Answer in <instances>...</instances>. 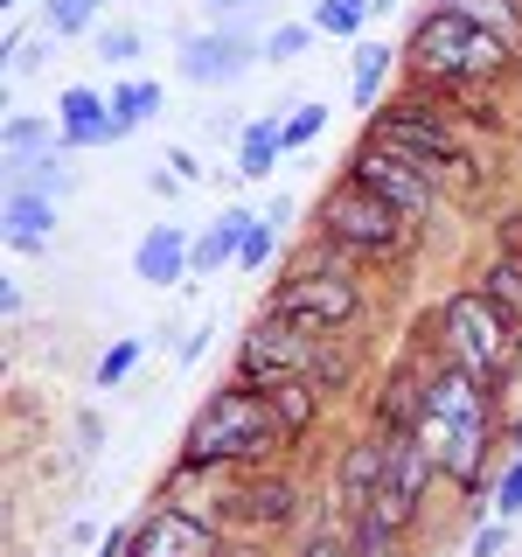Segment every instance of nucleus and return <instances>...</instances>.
<instances>
[{"label": "nucleus", "instance_id": "f257e3e1", "mask_svg": "<svg viewBox=\"0 0 522 557\" xmlns=\"http://www.w3.org/2000/svg\"><path fill=\"white\" fill-rule=\"evenodd\" d=\"M418 440L432 446L439 474L467 502L487 495V446H495V391L467 376L460 362H432L425 370V411H418Z\"/></svg>", "mask_w": 522, "mask_h": 557}, {"label": "nucleus", "instance_id": "f03ea898", "mask_svg": "<svg viewBox=\"0 0 522 557\" xmlns=\"http://www.w3.org/2000/svg\"><path fill=\"white\" fill-rule=\"evenodd\" d=\"M278 446H293V432L278 425L272 397L258 391V383L237 376V383H223V391L196 411L182 474H209V467H265Z\"/></svg>", "mask_w": 522, "mask_h": 557}, {"label": "nucleus", "instance_id": "7ed1b4c3", "mask_svg": "<svg viewBox=\"0 0 522 557\" xmlns=\"http://www.w3.org/2000/svg\"><path fill=\"white\" fill-rule=\"evenodd\" d=\"M405 57L418 70V84L439 91V84H509L522 49H509L501 35H487L474 22H460V14L425 8L418 28H411V42H405Z\"/></svg>", "mask_w": 522, "mask_h": 557}, {"label": "nucleus", "instance_id": "20e7f679", "mask_svg": "<svg viewBox=\"0 0 522 557\" xmlns=\"http://www.w3.org/2000/svg\"><path fill=\"white\" fill-rule=\"evenodd\" d=\"M237 376L244 383H278V376H313L321 391H341L348 383V356L327 348L321 327H300L286 313H258L251 335L237 348Z\"/></svg>", "mask_w": 522, "mask_h": 557}, {"label": "nucleus", "instance_id": "39448f33", "mask_svg": "<svg viewBox=\"0 0 522 557\" xmlns=\"http://www.w3.org/2000/svg\"><path fill=\"white\" fill-rule=\"evenodd\" d=\"M362 139H376V147H390V153H405V161H418L439 188H446V182H460V188H474V182H481V161L460 147V133H452V119H446V112H425V91L383 104Z\"/></svg>", "mask_w": 522, "mask_h": 557}, {"label": "nucleus", "instance_id": "423d86ee", "mask_svg": "<svg viewBox=\"0 0 522 557\" xmlns=\"http://www.w3.org/2000/svg\"><path fill=\"white\" fill-rule=\"evenodd\" d=\"M439 356L460 362V370L481 376V383H501L515 370V356H522V327L487 300L481 286H467V293H452L439 307Z\"/></svg>", "mask_w": 522, "mask_h": 557}, {"label": "nucleus", "instance_id": "0eeeda50", "mask_svg": "<svg viewBox=\"0 0 522 557\" xmlns=\"http://www.w3.org/2000/svg\"><path fill=\"white\" fill-rule=\"evenodd\" d=\"M321 237L335 244V251H356V258H405L418 223L405 216L397 202H383L370 182H356V174H341L335 188L321 196Z\"/></svg>", "mask_w": 522, "mask_h": 557}, {"label": "nucleus", "instance_id": "6e6552de", "mask_svg": "<svg viewBox=\"0 0 522 557\" xmlns=\"http://www.w3.org/2000/svg\"><path fill=\"white\" fill-rule=\"evenodd\" d=\"M265 313H286V321H300V327L335 335V327H348L362 313V293H356V278H348L341 265H327V258L313 251V258H300V265L272 286Z\"/></svg>", "mask_w": 522, "mask_h": 557}, {"label": "nucleus", "instance_id": "1a4fd4ad", "mask_svg": "<svg viewBox=\"0 0 522 557\" xmlns=\"http://www.w3.org/2000/svg\"><path fill=\"white\" fill-rule=\"evenodd\" d=\"M348 174H356V182H370L383 202H397V209H405V216L418 223V231H425V223H432V209H439V182H432V174L418 168V161H405V153L376 147V139H362V147H356Z\"/></svg>", "mask_w": 522, "mask_h": 557}, {"label": "nucleus", "instance_id": "9d476101", "mask_svg": "<svg viewBox=\"0 0 522 557\" xmlns=\"http://www.w3.org/2000/svg\"><path fill=\"white\" fill-rule=\"evenodd\" d=\"M126 557H223V544H216V522H196L188 509H153L147 522H133Z\"/></svg>", "mask_w": 522, "mask_h": 557}, {"label": "nucleus", "instance_id": "9b49d317", "mask_svg": "<svg viewBox=\"0 0 522 557\" xmlns=\"http://www.w3.org/2000/svg\"><path fill=\"white\" fill-rule=\"evenodd\" d=\"M265 49L237 28H216V35H182V77L188 84H237Z\"/></svg>", "mask_w": 522, "mask_h": 557}, {"label": "nucleus", "instance_id": "f8f14e48", "mask_svg": "<svg viewBox=\"0 0 522 557\" xmlns=\"http://www.w3.org/2000/svg\"><path fill=\"white\" fill-rule=\"evenodd\" d=\"M376 432H383V487L418 509L432 495V481H439V460H432V446L418 432H390V425H376Z\"/></svg>", "mask_w": 522, "mask_h": 557}, {"label": "nucleus", "instance_id": "ddd939ff", "mask_svg": "<svg viewBox=\"0 0 522 557\" xmlns=\"http://www.w3.org/2000/svg\"><path fill=\"white\" fill-rule=\"evenodd\" d=\"M223 509L244 516L251 530H286V522L300 516V495H293V481H278V474H251L237 495H223Z\"/></svg>", "mask_w": 522, "mask_h": 557}, {"label": "nucleus", "instance_id": "4468645a", "mask_svg": "<svg viewBox=\"0 0 522 557\" xmlns=\"http://www.w3.org/2000/svg\"><path fill=\"white\" fill-rule=\"evenodd\" d=\"M57 112H63V147H112V139H119L112 98H98L91 84H70Z\"/></svg>", "mask_w": 522, "mask_h": 557}, {"label": "nucleus", "instance_id": "2eb2a0df", "mask_svg": "<svg viewBox=\"0 0 522 557\" xmlns=\"http://www.w3.org/2000/svg\"><path fill=\"white\" fill-rule=\"evenodd\" d=\"M376 487H383V432H362V440L341 453V481H335V495H341V509H348V516H362V509L376 502Z\"/></svg>", "mask_w": 522, "mask_h": 557}, {"label": "nucleus", "instance_id": "dca6fc26", "mask_svg": "<svg viewBox=\"0 0 522 557\" xmlns=\"http://www.w3.org/2000/svg\"><path fill=\"white\" fill-rule=\"evenodd\" d=\"M188 251H196V244L182 237V223H153V231L139 237V251H133V272L147 278V286H182Z\"/></svg>", "mask_w": 522, "mask_h": 557}, {"label": "nucleus", "instance_id": "f3484780", "mask_svg": "<svg viewBox=\"0 0 522 557\" xmlns=\"http://www.w3.org/2000/svg\"><path fill=\"white\" fill-rule=\"evenodd\" d=\"M49 231H57V196H42V188H14V196H8V244H14V251H42Z\"/></svg>", "mask_w": 522, "mask_h": 557}, {"label": "nucleus", "instance_id": "a211bd4d", "mask_svg": "<svg viewBox=\"0 0 522 557\" xmlns=\"http://www.w3.org/2000/svg\"><path fill=\"white\" fill-rule=\"evenodd\" d=\"M258 391L272 397L278 425H286L293 440H307V425L321 418V383H313V376H278V383H258Z\"/></svg>", "mask_w": 522, "mask_h": 557}, {"label": "nucleus", "instance_id": "6ab92c4d", "mask_svg": "<svg viewBox=\"0 0 522 557\" xmlns=\"http://www.w3.org/2000/svg\"><path fill=\"white\" fill-rule=\"evenodd\" d=\"M251 209H223V216L216 223H209V237L196 244V251H188V265H196V272H216V265H231V258L244 251V237H251Z\"/></svg>", "mask_w": 522, "mask_h": 557}, {"label": "nucleus", "instance_id": "aec40b11", "mask_svg": "<svg viewBox=\"0 0 522 557\" xmlns=\"http://www.w3.org/2000/svg\"><path fill=\"white\" fill-rule=\"evenodd\" d=\"M439 14H460V22H474L487 35H501L509 49H522V0H432Z\"/></svg>", "mask_w": 522, "mask_h": 557}, {"label": "nucleus", "instance_id": "412c9836", "mask_svg": "<svg viewBox=\"0 0 522 557\" xmlns=\"http://www.w3.org/2000/svg\"><path fill=\"white\" fill-rule=\"evenodd\" d=\"M278 153H286V119H258V126H244L237 174H244V182H265V174L278 168Z\"/></svg>", "mask_w": 522, "mask_h": 557}, {"label": "nucleus", "instance_id": "4be33fe9", "mask_svg": "<svg viewBox=\"0 0 522 557\" xmlns=\"http://www.w3.org/2000/svg\"><path fill=\"white\" fill-rule=\"evenodd\" d=\"M474 286H481L487 300H495V307H501V313H509V321L522 327V258L495 251V258H487V265H481V278H474Z\"/></svg>", "mask_w": 522, "mask_h": 557}, {"label": "nucleus", "instance_id": "5701e85b", "mask_svg": "<svg viewBox=\"0 0 522 557\" xmlns=\"http://www.w3.org/2000/svg\"><path fill=\"white\" fill-rule=\"evenodd\" d=\"M57 139H63V133L49 126V119H28V112H14V119H8V168H14V174H28V153L42 161V153L57 147Z\"/></svg>", "mask_w": 522, "mask_h": 557}, {"label": "nucleus", "instance_id": "b1692460", "mask_svg": "<svg viewBox=\"0 0 522 557\" xmlns=\"http://www.w3.org/2000/svg\"><path fill=\"white\" fill-rule=\"evenodd\" d=\"M390 57H397L390 42H356V84H348V98H356L362 112L376 104V84L390 77Z\"/></svg>", "mask_w": 522, "mask_h": 557}, {"label": "nucleus", "instance_id": "393cba45", "mask_svg": "<svg viewBox=\"0 0 522 557\" xmlns=\"http://www.w3.org/2000/svg\"><path fill=\"white\" fill-rule=\"evenodd\" d=\"M161 112V84H147V77H133V84H119L112 91V119H119V139H126L139 119H153Z\"/></svg>", "mask_w": 522, "mask_h": 557}, {"label": "nucleus", "instance_id": "a878e982", "mask_svg": "<svg viewBox=\"0 0 522 557\" xmlns=\"http://www.w3.org/2000/svg\"><path fill=\"white\" fill-rule=\"evenodd\" d=\"M376 0H313V35H362Z\"/></svg>", "mask_w": 522, "mask_h": 557}, {"label": "nucleus", "instance_id": "bb28decb", "mask_svg": "<svg viewBox=\"0 0 522 557\" xmlns=\"http://www.w3.org/2000/svg\"><path fill=\"white\" fill-rule=\"evenodd\" d=\"M348 550H356V557H405V550H397V530H390V522H376L370 509L356 516V536H348Z\"/></svg>", "mask_w": 522, "mask_h": 557}, {"label": "nucleus", "instance_id": "cd10ccee", "mask_svg": "<svg viewBox=\"0 0 522 557\" xmlns=\"http://www.w3.org/2000/svg\"><path fill=\"white\" fill-rule=\"evenodd\" d=\"M307 42H313V22H286V28H272V35H265V63H293Z\"/></svg>", "mask_w": 522, "mask_h": 557}, {"label": "nucleus", "instance_id": "c85d7f7f", "mask_svg": "<svg viewBox=\"0 0 522 557\" xmlns=\"http://www.w3.org/2000/svg\"><path fill=\"white\" fill-rule=\"evenodd\" d=\"M495 516H501V522H515V516H522V453L495 474Z\"/></svg>", "mask_w": 522, "mask_h": 557}, {"label": "nucleus", "instance_id": "c756f323", "mask_svg": "<svg viewBox=\"0 0 522 557\" xmlns=\"http://www.w3.org/2000/svg\"><path fill=\"white\" fill-rule=\"evenodd\" d=\"M133 362H139V342H112L104 362H98V391H119V383L133 376Z\"/></svg>", "mask_w": 522, "mask_h": 557}, {"label": "nucleus", "instance_id": "7c9ffc66", "mask_svg": "<svg viewBox=\"0 0 522 557\" xmlns=\"http://www.w3.org/2000/svg\"><path fill=\"white\" fill-rule=\"evenodd\" d=\"M327 126V104H293V119H286V147H313Z\"/></svg>", "mask_w": 522, "mask_h": 557}, {"label": "nucleus", "instance_id": "2f4dec72", "mask_svg": "<svg viewBox=\"0 0 522 557\" xmlns=\"http://www.w3.org/2000/svg\"><path fill=\"white\" fill-rule=\"evenodd\" d=\"M49 49H57V35H35V42H8V70H14V77H22V70L49 63Z\"/></svg>", "mask_w": 522, "mask_h": 557}, {"label": "nucleus", "instance_id": "473e14b6", "mask_svg": "<svg viewBox=\"0 0 522 557\" xmlns=\"http://www.w3.org/2000/svg\"><path fill=\"white\" fill-rule=\"evenodd\" d=\"M98 57H104V63H133V57H139V35H133V28H104V35H98Z\"/></svg>", "mask_w": 522, "mask_h": 557}, {"label": "nucleus", "instance_id": "72a5a7b5", "mask_svg": "<svg viewBox=\"0 0 522 557\" xmlns=\"http://www.w3.org/2000/svg\"><path fill=\"white\" fill-rule=\"evenodd\" d=\"M501 550H509V522H481V530H474V544H467V557H501Z\"/></svg>", "mask_w": 522, "mask_h": 557}, {"label": "nucleus", "instance_id": "f704fd0d", "mask_svg": "<svg viewBox=\"0 0 522 557\" xmlns=\"http://www.w3.org/2000/svg\"><path fill=\"white\" fill-rule=\"evenodd\" d=\"M28 174H35L28 188H42V196H63V188H70V168L49 161V153H42V161H28Z\"/></svg>", "mask_w": 522, "mask_h": 557}, {"label": "nucleus", "instance_id": "c9c22d12", "mask_svg": "<svg viewBox=\"0 0 522 557\" xmlns=\"http://www.w3.org/2000/svg\"><path fill=\"white\" fill-rule=\"evenodd\" d=\"M265 251H272V223H251V237H244L237 265H265Z\"/></svg>", "mask_w": 522, "mask_h": 557}, {"label": "nucleus", "instance_id": "e433bc0d", "mask_svg": "<svg viewBox=\"0 0 522 557\" xmlns=\"http://www.w3.org/2000/svg\"><path fill=\"white\" fill-rule=\"evenodd\" d=\"M300 557H356V550H348L341 536H327V530H321V536H307V544H300Z\"/></svg>", "mask_w": 522, "mask_h": 557}, {"label": "nucleus", "instance_id": "4c0bfd02", "mask_svg": "<svg viewBox=\"0 0 522 557\" xmlns=\"http://www.w3.org/2000/svg\"><path fill=\"white\" fill-rule=\"evenodd\" d=\"M167 168H174V174H182V182H202V168H196V153H182V147H174V153H167Z\"/></svg>", "mask_w": 522, "mask_h": 557}, {"label": "nucleus", "instance_id": "58836bf2", "mask_svg": "<svg viewBox=\"0 0 522 557\" xmlns=\"http://www.w3.org/2000/svg\"><path fill=\"white\" fill-rule=\"evenodd\" d=\"M126 550H133V530H112V536L98 544V557H126Z\"/></svg>", "mask_w": 522, "mask_h": 557}, {"label": "nucleus", "instance_id": "ea45409f", "mask_svg": "<svg viewBox=\"0 0 522 557\" xmlns=\"http://www.w3.org/2000/svg\"><path fill=\"white\" fill-rule=\"evenodd\" d=\"M209 14H244V8H265V0H202Z\"/></svg>", "mask_w": 522, "mask_h": 557}, {"label": "nucleus", "instance_id": "a19ab883", "mask_svg": "<svg viewBox=\"0 0 522 557\" xmlns=\"http://www.w3.org/2000/svg\"><path fill=\"white\" fill-rule=\"evenodd\" d=\"M376 8H390V0H376Z\"/></svg>", "mask_w": 522, "mask_h": 557}, {"label": "nucleus", "instance_id": "79ce46f5", "mask_svg": "<svg viewBox=\"0 0 522 557\" xmlns=\"http://www.w3.org/2000/svg\"><path fill=\"white\" fill-rule=\"evenodd\" d=\"M8 8H22V0H8Z\"/></svg>", "mask_w": 522, "mask_h": 557}, {"label": "nucleus", "instance_id": "37998d69", "mask_svg": "<svg viewBox=\"0 0 522 557\" xmlns=\"http://www.w3.org/2000/svg\"><path fill=\"white\" fill-rule=\"evenodd\" d=\"M515 168H522V153H515Z\"/></svg>", "mask_w": 522, "mask_h": 557}]
</instances>
